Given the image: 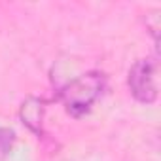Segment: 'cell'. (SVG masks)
<instances>
[{
    "label": "cell",
    "mask_w": 161,
    "mask_h": 161,
    "mask_svg": "<svg viewBox=\"0 0 161 161\" xmlns=\"http://www.w3.org/2000/svg\"><path fill=\"white\" fill-rule=\"evenodd\" d=\"M104 89H106L104 72L89 70V72L76 76L68 84H64L59 89L57 99L72 118H82L103 97Z\"/></svg>",
    "instance_id": "1"
},
{
    "label": "cell",
    "mask_w": 161,
    "mask_h": 161,
    "mask_svg": "<svg viewBox=\"0 0 161 161\" xmlns=\"http://www.w3.org/2000/svg\"><path fill=\"white\" fill-rule=\"evenodd\" d=\"M127 87L140 104H153L159 97V64L155 57H144L133 63L127 72Z\"/></svg>",
    "instance_id": "2"
},
{
    "label": "cell",
    "mask_w": 161,
    "mask_h": 161,
    "mask_svg": "<svg viewBox=\"0 0 161 161\" xmlns=\"http://www.w3.org/2000/svg\"><path fill=\"white\" fill-rule=\"evenodd\" d=\"M47 103L42 97L29 95L19 106V119L21 123L36 136L44 135V119H46V106Z\"/></svg>",
    "instance_id": "3"
},
{
    "label": "cell",
    "mask_w": 161,
    "mask_h": 161,
    "mask_svg": "<svg viewBox=\"0 0 161 161\" xmlns=\"http://www.w3.org/2000/svg\"><path fill=\"white\" fill-rule=\"evenodd\" d=\"M15 144V131L10 127H0V161H4Z\"/></svg>",
    "instance_id": "4"
},
{
    "label": "cell",
    "mask_w": 161,
    "mask_h": 161,
    "mask_svg": "<svg viewBox=\"0 0 161 161\" xmlns=\"http://www.w3.org/2000/svg\"><path fill=\"white\" fill-rule=\"evenodd\" d=\"M146 29L152 32L153 44H159V10H153L150 14H146Z\"/></svg>",
    "instance_id": "5"
}]
</instances>
